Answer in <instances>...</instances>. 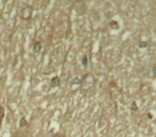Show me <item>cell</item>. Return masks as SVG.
Instances as JSON below:
<instances>
[{
	"mask_svg": "<svg viewBox=\"0 0 156 137\" xmlns=\"http://www.w3.org/2000/svg\"><path fill=\"white\" fill-rule=\"evenodd\" d=\"M33 12H34V8L30 6H26L22 8L21 11V15H20V17L23 20L27 21L31 19Z\"/></svg>",
	"mask_w": 156,
	"mask_h": 137,
	"instance_id": "obj_1",
	"label": "cell"
},
{
	"mask_svg": "<svg viewBox=\"0 0 156 137\" xmlns=\"http://www.w3.org/2000/svg\"><path fill=\"white\" fill-rule=\"evenodd\" d=\"M12 137H32L31 133L30 132L28 128H20L18 130L12 134Z\"/></svg>",
	"mask_w": 156,
	"mask_h": 137,
	"instance_id": "obj_2",
	"label": "cell"
},
{
	"mask_svg": "<svg viewBox=\"0 0 156 137\" xmlns=\"http://www.w3.org/2000/svg\"><path fill=\"white\" fill-rule=\"evenodd\" d=\"M60 83H61V81H60V79L59 78V77L56 76H54L53 77L51 78V83H50V86L51 87H59L60 85Z\"/></svg>",
	"mask_w": 156,
	"mask_h": 137,
	"instance_id": "obj_3",
	"label": "cell"
},
{
	"mask_svg": "<svg viewBox=\"0 0 156 137\" xmlns=\"http://www.w3.org/2000/svg\"><path fill=\"white\" fill-rule=\"evenodd\" d=\"M42 48V44H41V42H40L37 41L34 44V51L36 52V53H40V52L41 51Z\"/></svg>",
	"mask_w": 156,
	"mask_h": 137,
	"instance_id": "obj_4",
	"label": "cell"
},
{
	"mask_svg": "<svg viewBox=\"0 0 156 137\" xmlns=\"http://www.w3.org/2000/svg\"><path fill=\"white\" fill-rule=\"evenodd\" d=\"M110 26L112 29H119V24H118V22L117 21H115V20H112L111 22H110Z\"/></svg>",
	"mask_w": 156,
	"mask_h": 137,
	"instance_id": "obj_5",
	"label": "cell"
},
{
	"mask_svg": "<svg viewBox=\"0 0 156 137\" xmlns=\"http://www.w3.org/2000/svg\"><path fill=\"white\" fill-rule=\"evenodd\" d=\"M27 125H28V122L27 121L26 118H25L24 117H22L20 122V128H25V127H27Z\"/></svg>",
	"mask_w": 156,
	"mask_h": 137,
	"instance_id": "obj_6",
	"label": "cell"
},
{
	"mask_svg": "<svg viewBox=\"0 0 156 137\" xmlns=\"http://www.w3.org/2000/svg\"><path fill=\"white\" fill-rule=\"evenodd\" d=\"M130 109H131V111H137L138 107H137L136 102L135 101L133 102L131 106H130Z\"/></svg>",
	"mask_w": 156,
	"mask_h": 137,
	"instance_id": "obj_7",
	"label": "cell"
},
{
	"mask_svg": "<svg viewBox=\"0 0 156 137\" xmlns=\"http://www.w3.org/2000/svg\"><path fill=\"white\" fill-rule=\"evenodd\" d=\"M148 44L147 42H144V41H141L139 43V47L140 49H144L147 48L148 46Z\"/></svg>",
	"mask_w": 156,
	"mask_h": 137,
	"instance_id": "obj_8",
	"label": "cell"
},
{
	"mask_svg": "<svg viewBox=\"0 0 156 137\" xmlns=\"http://www.w3.org/2000/svg\"><path fill=\"white\" fill-rule=\"evenodd\" d=\"M82 64L84 67H87V64H88V59H87V57L86 56H84L83 58Z\"/></svg>",
	"mask_w": 156,
	"mask_h": 137,
	"instance_id": "obj_9",
	"label": "cell"
},
{
	"mask_svg": "<svg viewBox=\"0 0 156 137\" xmlns=\"http://www.w3.org/2000/svg\"><path fill=\"white\" fill-rule=\"evenodd\" d=\"M52 137H65V135L64 134H62V133H57L56 134H54Z\"/></svg>",
	"mask_w": 156,
	"mask_h": 137,
	"instance_id": "obj_10",
	"label": "cell"
},
{
	"mask_svg": "<svg viewBox=\"0 0 156 137\" xmlns=\"http://www.w3.org/2000/svg\"><path fill=\"white\" fill-rule=\"evenodd\" d=\"M4 116V109L2 108V107L0 105V118H2V117Z\"/></svg>",
	"mask_w": 156,
	"mask_h": 137,
	"instance_id": "obj_11",
	"label": "cell"
},
{
	"mask_svg": "<svg viewBox=\"0 0 156 137\" xmlns=\"http://www.w3.org/2000/svg\"><path fill=\"white\" fill-rule=\"evenodd\" d=\"M153 74H154V76L156 77V67H153Z\"/></svg>",
	"mask_w": 156,
	"mask_h": 137,
	"instance_id": "obj_12",
	"label": "cell"
}]
</instances>
